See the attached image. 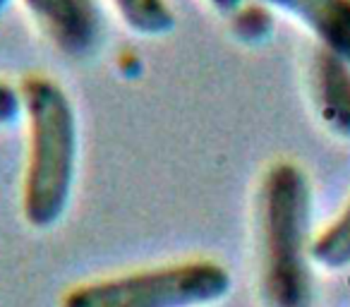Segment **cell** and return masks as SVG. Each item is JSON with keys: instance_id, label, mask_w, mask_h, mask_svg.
<instances>
[{"instance_id": "3957f363", "label": "cell", "mask_w": 350, "mask_h": 307, "mask_svg": "<svg viewBox=\"0 0 350 307\" xmlns=\"http://www.w3.org/2000/svg\"><path fill=\"white\" fill-rule=\"evenodd\" d=\"M233 278L214 259L161 264L72 286L60 307H206L224 300Z\"/></svg>"}, {"instance_id": "7c38bea8", "label": "cell", "mask_w": 350, "mask_h": 307, "mask_svg": "<svg viewBox=\"0 0 350 307\" xmlns=\"http://www.w3.org/2000/svg\"><path fill=\"white\" fill-rule=\"evenodd\" d=\"M8 5H10V0H0V12L5 10V8H8Z\"/></svg>"}, {"instance_id": "8fae6325", "label": "cell", "mask_w": 350, "mask_h": 307, "mask_svg": "<svg viewBox=\"0 0 350 307\" xmlns=\"http://www.w3.org/2000/svg\"><path fill=\"white\" fill-rule=\"evenodd\" d=\"M211 5L216 8V10H221V12H235L238 10L240 5H243V3H247V0H209Z\"/></svg>"}, {"instance_id": "277c9868", "label": "cell", "mask_w": 350, "mask_h": 307, "mask_svg": "<svg viewBox=\"0 0 350 307\" xmlns=\"http://www.w3.org/2000/svg\"><path fill=\"white\" fill-rule=\"evenodd\" d=\"M22 5L70 60H87L101 49L106 22L98 0H22Z\"/></svg>"}, {"instance_id": "30bf717a", "label": "cell", "mask_w": 350, "mask_h": 307, "mask_svg": "<svg viewBox=\"0 0 350 307\" xmlns=\"http://www.w3.org/2000/svg\"><path fill=\"white\" fill-rule=\"evenodd\" d=\"M22 116V96L20 87L5 82L0 77V127H8L17 122Z\"/></svg>"}, {"instance_id": "52a82bcc", "label": "cell", "mask_w": 350, "mask_h": 307, "mask_svg": "<svg viewBox=\"0 0 350 307\" xmlns=\"http://www.w3.org/2000/svg\"><path fill=\"white\" fill-rule=\"evenodd\" d=\"M312 262L329 271L350 267V200L312 240Z\"/></svg>"}, {"instance_id": "6da1fadb", "label": "cell", "mask_w": 350, "mask_h": 307, "mask_svg": "<svg viewBox=\"0 0 350 307\" xmlns=\"http://www.w3.org/2000/svg\"><path fill=\"white\" fill-rule=\"evenodd\" d=\"M312 183L295 161L271 163L259 183V286L267 307H312Z\"/></svg>"}, {"instance_id": "5b68a950", "label": "cell", "mask_w": 350, "mask_h": 307, "mask_svg": "<svg viewBox=\"0 0 350 307\" xmlns=\"http://www.w3.org/2000/svg\"><path fill=\"white\" fill-rule=\"evenodd\" d=\"M293 17L317 39L321 51L350 65V0H259Z\"/></svg>"}, {"instance_id": "ba28073f", "label": "cell", "mask_w": 350, "mask_h": 307, "mask_svg": "<svg viewBox=\"0 0 350 307\" xmlns=\"http://www.w3.org/2000/svg\"><path fill=\"white\" fill-rule=\"evenodd\" d=\"M125 27L142 36H165L175 29L168 0H111Z\"/></svg>"}, {"instance_id": "8992f818", "label": "cell", "mask_w": 350, "mask_h": 307, "mask_svg": "<svg viewBox=\"0 0 350 307\" xmlns=\"http://www.w3.org/2000/svg\"><path fill=\"white\" fill-rule=\"evenodd\" d=\"M310 75L312 101L319 120L336 137L350 142V65L317 49Z\"/></svg>"}, {"instance_id": "9c48e42d", "label": "cell", "mask_w": 350, "mask_h": 307, "mask_svg": "<svg viewBox=\"0 0 350 307\" xmlns=\"http://www.w3.org/2000/svg\"><path fill=\"white\" fill-rule=\"evenodd\" d=\"M230 29L238 41L247 46H257L271 39L273 15L271 8L264 3H243L235 12H230Z\"/></svg>"}, {"instance_id": "7a4b0ae2", "label": "cell", "mask_w": 350, "mask_h": 307, "mask_svg": "<svg viewBox=\"0 0 350 307\" xmlns=\"http://www.w3.org/2000/svg\"><path fill=\"white\" fill-rule=\"evenodd\" d=\"M27 120V168L22 216L36 230H49L65 216L79 163V118L70 94L49 75H29L20 84Z\"/></svg>"}]
</instances>
